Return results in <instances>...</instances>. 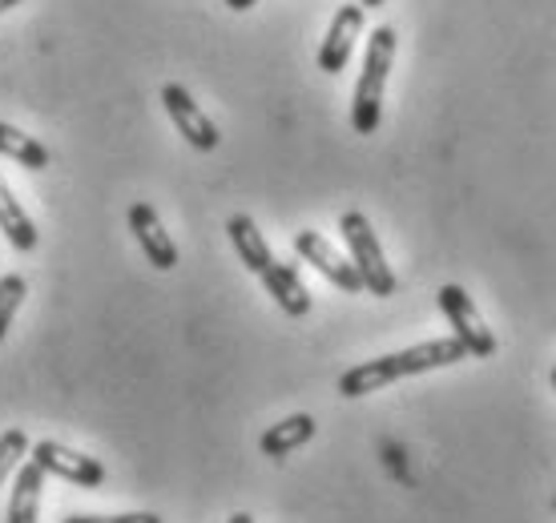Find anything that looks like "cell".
<instances>
[{"label":"cell","mask_w":556,"mask_h":523,"mask_svg":"<svg viewBox=\"0 0 556 523\" xmlns=\"http://www.w3.org/2000/svg\"><path fill=\"white\" fill-rule=\"evenodd\" d=\"M0 230H4V238H9L21 254H33V250H37V242H41V234H37L33 218L21 209V202H16L13 190H9L4 181H0Z\"/></svg>","instance_id":"cell-13"},{"label":"cell","mask_w":556,"mask_h":523,"mask_svg":"<svg viewBox=\"0 0 556 523\" xmlns=\"http://www.w3.org/2000/svg\"><path fill=\"white\" fill-rule=\"evenodd\" d=\"M25 294H28V282L21 275L0 278V339L9 334V327H13V315L21 310Z\"/></svg>","instance_id":"cell-16"},{"label":"cell","mask_w":556,"mask_h":523,"mask_svg":"<svg viewBox=\"0 0 556 523\" xmlns=\"http://www.w3.org/2000/svg\"><path fill=\"white\" fill-rule=\"evenodd\" d=\"M459 358H468V350H464L459 339H431V343L407 346V350H400V355H383V358H371V362L351 367V371L339 379V395L359 399V395H371V391L391 386L395 379L435 371V367H452V362H459Z\"/></svg>","instance_id":"cell-1"},{"label":"cell","mask_w":556,"mask_h":523,"mask_svg":"<svg viewBox=\"0 0 556 523\" xmlns=\"http://www.w3.org/2000/svg\"><path fill=\"white\" fill-rule=\"evenodd\" d=\"M129 230L138 238L141 254L150 258V266H157V270H174V266H178V246H174V238L166 234L162 218L153 214V206H146V202L129 206Z\"/></svg>","instance_id":"cell-8"},{"label":"cell","mask_w":556,"mask_h":523,"mask_svg":"<svg viewBox=\"0 0 556 523\" xmlns=\"http://www.w3.org/2000/svg\"><path fill=\"white\" fill-rule=\"evenodd\" d=\"M391 61H395V28L379 25L376 33H371V41H367L359 85H355V101H351V125H355V133H363V138L379 129Z\"/></svg>","instance_id":"cell-2"},{"label":"cell","mask_w":556,"mask_h":523,"mask_svg":"<svg viewBox=\"0 0 556 523\" xmlns=\"http://www.w3.org/2000/svg\"><path fill=\"white\" fill-rule=\"evenodd\" d=\"M315 439V419L311 414H291V419H282L275 428L263 435V455L270 459H287L294 447H303V443Z\"/></svg>","instance_id":"cell-14"},{"label":"cell","mask_w":556,"mask_h":523,"mask_svg":"<svg viewBox=\"0 0 556 523\" xmlns=\"http://www.w3.org/2000/svg\"><path fill=\"white\" fill-rule=\"evenodd\" d=\"M553 386H556V371H553Z\"/></svg>","instance_id":"cell-23"},{"label":"cell","mask_w":556,"mask_h":523,"mask_svg":"<svg viewBox=\"0 0 556 523\" xmlns=\"http://www.w3.org/2000/svg\"><path fill=\"white\" fill-rule=\"evenodd\" d=\"M13 4H21V0H0V13H9Z\"/></svg>","instance_id":"cell-22"},{"label":"cell","mask_w":556,"mask_h":523,"mask_svg":"<svg viewBox=\"0 0 556 523\" xmlns=\"http://www.w3.org/2000/svg\"><path fill=\"white\" fill-rule=\"evenodd\" d=\"M162 105H166L169 113V122L178 125V133L194 150L210 153V150H218V141H223V133H218V125L210 122L206 113L198 110V101L181 85H162Z\"/></svg>","instance_id":"cell-5"},{"label":"cell","mask_w":556,"mask_h":523,"mask_svg":"<svg viewBox=\"0 0 556 523\" xmlns=\"http://www.w3.org/2000/svg\"><path fill=\"white\" fill-rule=\"evenodd\" d=\"M226 523H254V515H247V511H238V515H230Z\"/></svg>","instance_id":"cell-20"},{"label":"cell","mask_w":556,"mask_h":523,"mask_svg":"<svg viewBox=\"0 0 556 523\" xmlns=\"http://www.w3.org/2000/svg\"><path fill=\"white\" fill-rule=\"evenodd\" d=\"M251 4H258V0H226V9H235V13H247Z\"/></svg>","instance_id":"cell-19"},{"label":"cell","mask_w":556,"mask_h":523,"mask_svg":"<svg viewBox=\"0 0 556 523\" xmlns=\"http://www.w3.org/2000/svg\"><path fill=\"white\" fill-rule=\"evenodd\" d=\"M41 487H45V468L37 459H25V463L16 468L13 499H9V523H37Z\"/></svg>","instance_id":"cell-11"},{"label":"cell","mask_w":556,"mask_h":523,"mask_svg":"<svg viewBox=\"0 0 556 523\" xmlns=\"http://www.w3.org/2000/svg\"><path fill=\"white\" fill-rule=\"evenodd\" d=\"M0 153H4V157H13V162H21V166L33 169V174L49 169V150H45L33 133H21L16 125L0 122Z\"/></svg>","instance_id":"cell-15"},{"label":"cell","mask_w":556,"mask_h":523,"mask_svg":"<svg viewBox=\"0 0 556 523\" xmlns=\"http://www.w3.org/2000/svg\"><path fill=\"white\" fill-rule=\"evenodd\" d=\"M294 254L303 262H311L323 278H331L339 290H348V294H359L363 290V278L355 270V262H348L339 250L319 234V230H303V234H294Z\"/></svg>","instance_id":"cell-6"},{"label":"cell","mask_w":556,"mask_h":523,"mask_svg":"<svg viewBox=\"0 0 556 523\" xmlns=\"http://www.w3.org/2000/svg\"><path fill=\"white\" fill-rule=\"evenodd\" d=\"M33 459L45 468V475H61V480L77 483V487H101V483H105V468H101L93 455L61 447V443H53V439L37 443V447H33Z\"/></svg>","instance_id":"cell-7"},{"label":"cell","mask_w":556,"mask_h":523,"mask_svg":"<svg viewBox=\"0 0 556 523\" xmlns=\"http://www.w3.org/2000/svg\"><path fill=\"white\" fill-rule=\"evenodd\" d=\"M440 310L447 315V322H452V339H459L464 343V350L472 358H488L496 355V334L488 331V322L480 318V310H476L472 294L464 286H452L447 282L444 290H440Z\"/></svg>","instance_id":"cell-4"},{"label":"cell","mask_w":556,"mask_h":523,"mask_svg":"<svg viewBox=\"0 0 556 523\" xmlns=\"http://www.w3.org/2000/svg\"><path fill=\"white\" fill-rule=\"evenodd\" d=\"M363 33V4H343L339 13H334L331 28H327V37H323V49H319V69L323 73H339L348 65L351 49H355V37Z\"/></svg>","instance_id":"cell-9"},{"label":"cell","mask_w":556,"mask_h":523,"mask_svg":"<svg viewBox=\"0 0 556 523\" xmlns=\"http://www.w3.org/2000/svg\"><path fill=\"white\" fill-rule=\"evenodd\" d=\"M553 508H556V499H553Z\"/></svg>","instance_id":"cell-24"},{"label":"cell","mask_w":556,"mask_h":523,"mask_svg":"<svg viewBox=\"0 0 556 523\" xmlns=\"http://www.w3.org/2000/svg\"><path fill=\"white\" fill-rule=\"evenodd\" d=\"M25 455H28L25 431H4V435H0V483L25 463Z\"/></svg>","instance_id":"cell-17"},{"label":"cell","mask_w":556,"mask_h":523,"mask_svg":"<svg viewBox=\"0 0 556 523\" xmlns=\"http://www.w3.org/2000/svg\"><path fill=\"white\" fill-rule=\"evenodd\" d=\"M339 230H343V238H348L351 262H355V270H359V278H363V290L376 294V298L395 294V275H391L388 258H383V246H379L371 221L363 218L359 209H351V214H343Z\"/></svg>","instance_id":"cell-3"},{"label":"cell","mask_w":556,"mask_h":523,"mask_svg":"<svg viewBox=\"0 0 556 523\" xmlns=\"http://www.w3.org/2000/svg\"><path fill=\"white\" fill-rule=\"evenodd\" d=\"M363 9H379V4H388V0H359Z\"/></svg>","instance_id":"cell-21"},{"label":"cell","mask_w":556,"mask_h":523,"mask_svg":"<svg viewBox=\"0 0 556 523\" xmlns=\"http://www.w3.org/2000/svg\"><path fill=\"white\" fill-rule=\"evenodd\" d=\"M258 278L266 282V294H270V298H275V303L282 306L291 318H303L306 310H311V294H306L303 278H299L294 266H287V262L275 258Z\"/></svg>","instance_id":"cell-10"},{"label":"cell","mask_w":556,"mask_h":523,"mask_svg":"<svg viewBox=\"0 0 556 523\" xmlns=\"http://www.w3.org/2000/svg\"><path fill=\"white\" fill-rule=\"evenodd\" d=\"M226 234H230V242H235V250H238V258H242V266H247L251 275H263L266 266L275 262V254H270V246H266L263 230H258L247 214H235V218L226 221Z\"/></svg>","instance_id":"cell-12"},{"label":"cell","mask_w":556,"mask_h":523,"mask_svg":"<svg viewBox=\"0 0 556 523\" xmlns=\"http://www.w3.org/2000/svg\"><path fill=\"white\" fill-rule=\"evenodd\" d=\"M61 523H162V515L153 511H126V515H70Z\"/></svg>","instance_id":"cell-18"}]
</instances>
